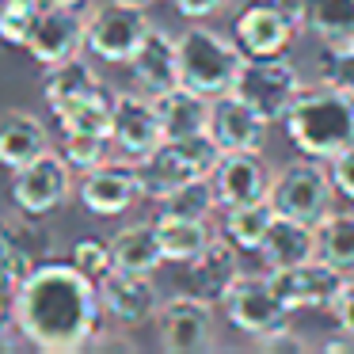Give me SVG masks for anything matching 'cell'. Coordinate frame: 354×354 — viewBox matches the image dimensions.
Wrapping results in <instances>:
<instances>
[{
	"label": "cell",
	"instance_id": "d6986e66",
	"mask_svg": "<svg viewBox=\"0 0 354 354\" xmlns=\"http://www.w3.org/2000/svg\"><path fill=\"white\" fill-rule=\"evenodd\" d=\"M183 267H187V290L206 297V301H214V305H221L229 286L244 274V267H240V248L232 244L225 232H217V236L209 240L191 263H183Z\"/></svg>",
	"mask_w": 354,
	"mask_h": 354
},
{
	"label": "cell",
	"instance_id": "484cf974",
	"mask_svg": "<svg viewBox=\"0 0 354 354\" xmlns=\"http://www.w3.org/2000/svg\"><path fill=\"white\" fill-rule=\"evenodd\" d=\"M278 209L270 206V198L259 202H240V206L221 209V232L240 248V252H255L259 255V244L267 236V229L274 225Z\"/></svg>",
	"mask_w": 354,
	"mask_h": 354
},
{
	"label": "cell",
	"instance_id": "52a82bcc",
	"mask_svg": "<svg viewBox=\"0 0 354 354\" xmlns=\"http://www.w3.org/2000/svg\"><path fill=\"white\" fill-rule=\"evenodd\" d=\"M232 92L244 103H252L267 122H282L290 115V107L297 103V95L305 92V80H301V69L286 54L282 57H248Z\"/></svg>",
	"mask_w": 354,
	"mask_h": 354
},
{
	"label": "cell",
	"instance_id": "7a4b0ae2",
	"mask_svg": "<svg viewBox=\"0 0 354 354\" xmlns=\"http://www.w3.org/2000/svg\"><path fill=\"white\" fill-rule=\"evenodd\" d=\"M293 149L316 160H331L354 145V95L331 84H305L290 115L282 118Z\"/></svg>",
	"mask_w": 354,
	"mask_h": 354
},
{
	"label": "cell",
	"instance_id": "e575fe53",
	"mask_svg": "<svg viewBox=\"0 0 354 354\" xmlns=\"http://www.w3.org/2000/svg\"><path fill=\"white\" fill-rule=\"evenodd\" d=\"M62 156L69 160L73 171H92L100 168L103 160H111V138H100V133H62Z\"/></svg>",
	"mask_w": 354,
	"mask_h": 354
},
{
	"label": "cell",
	"instance_id": "3957f363",
	"mask_svg": "<svg viewBox=\"0 0 354 354\" xmlns=\"http://www.w3.org/2000/svg\"><path fill=\"white\" fill-rule=\"evenodd\" d=\"M179 42V80L202 95H225L236 88V77L244 69L248 54L236 46L232 35H221L206 24H187L176 35Z\"/></svg>",
	"mask_w": 354,
	"mask_h": 354
},
{
	"label": "cell",
	"instance_id": "d4e9b609",
	"mask_svg": "<svg viewBox=\"0 0 354 354\" xmlns=\"http://www.w3.org/2000/svg\"><path fill=\"white\" fill-rule=\"evenodd\" d=\"M111 255H115V267L138 270V274H153L160 263H168L156 221H133L126 229H118L115 240H111Z\"/></svg>",
	"mask_w": 354,
	"mask_h": 354
},
{
	"label": "cell",
	"instance_id": "f35d334b",
	"mask_svg": "<svg viewBox=\"0 0 354 354\" xmlns=\"http://www.w3.org/2000/svg\"><path fill=\"white\" fill-rule=\"evenodd\" d=\"M331 320H335L339 331H346V335H354V274L343 282V290L335 293V301H331Z\"/></svg>",
	"mask_w": 354,
	"mask_h": 354
},
{
	"label": "cell",
	"instance_id": "836d02e7",
	"mask_svg": "<svg viewBox=\"0 0 354 354\" xmlns=\"http://www.w3.org/2000/svg\"><path fill=\"white\" fill-rule=\"evenodd\" d=\"M39 12H42L39 0H0V42H8V46H27Z\"/></svg>",
	"mask_w": 354,
	"mask_h": 354
},
{
	"label": "cell",
	"instance_id": "8d00e7d4",
	"mask_svg": "<svg viewBox=\"0 0 354 354\" xmlns=\"http://www.w3.org/2000/svg\"><path fill=\"white\" fill-rule=\"evenodd\" d=\"M259 351H274V354H293V351H308V339L293 331V324H282V328L267 331V335L252 339Z\"/></svg>",
	"mask_w": 354,
	"mask_h": 354
},
{
	"label": "cell",
	"instance_id": "8fae6325",
	"mask_svg": "<svg viewBox=\"0 0 354 354\" xmlns=\"http://www.w3.org/2000/svg\"><path fill=\"white\" fill-rule=\"evenodd\" d=\"M100 301H103V313L111 320H118L122 328L153 324L164 305L153 274H138V270H122V267H111L100 278Z\"/></svg>",
	"mask_w": 354,
	"mask_h": 354
},
{
	"label": "cell",
	"instance_id": "ba28073f",
	"mask_svg": "<svg viewBox=\"0 0 354 354\" xmlns=\"http://www.w3.org/2000/svg\"><path fill=\"white\" fill-rule=\"evenodd\" d=\"M221 313H225V320L248 339H259V335H267V331L290 324V305L278 297V290H274L267 270H263V274H248L244 270V274L229 286V293L221 297Z\"/></svg>",
	"mask_w": 354,
	"mask_h": 354
},
{
	"label": "cell",
	"instance_id": "9a60e30c",
	"mask_svg": "<svg viewBox=\"0 0 354 354\" xmlns=\"http://www.w3.org/2000/svg\"><path fill=\"white\" fill-rule=\"evenodd\" d=\"M301 27L293 24L290 16H282L274 4H267V0L244 4V8L236 12V19H232V39H236V46L244 50L248 57H282V54H290L293 35Z\"/></svg>",
	"mask_w": 354,
	"mask_h": 354
},
{
	"label": "cell",
	"instance_id": "1f68e13d",
	"mask_svg": "<svg viewBox=\"0 0 354 354\" xmlns=\"http://www.w3.org/2000/svg\"><path fill=\"white\" fill-rule=\"evenodd\" d=\"M214 209H221V202H217V191H214V183H209V176L191 179V183L176 187L171 194H164V198H160V214H179V217H198V221H209Z\"/></svg>",
	"mask_w": 354,
	"mask_h": 354
},
{
	"label": "cell",
	"instance_id": "ac0fdd59",
	"mask_svg": "<svg viewBox=\"0 0 354 354\" xmlns=\"http://www.w3.org/2000/svg\"><path fill=\"white\" fill-rule=\"evenodd\" d=\"M274 171L267 168L263 153H221L217 168L209 171V183L217 191L221 209L240 206V202H259L270 194Z\"/></svg>",
	"mask_w": 354,
	"mask_h": 354
},
{
	"label": "cell",
	"instance_id": "6da1fadb",
	"mask_svg": "<svg viewBox=\"0 0 354 354\" xmlns=\"http://www.w3.org/2000/svg\"><path fill=\"white\" fill-rule=\"evenodd\" d=\"M100 282L77 263L42 259L12 290V328L24 343L46 354H73L100 331Z\"/></svg>",
	"mask_w": 354,
	"mask_h": 354
},
{
	"label": "cell",
	"instance_id": "83f0119b",
	"mask_svg": "<svg viewBox=\"0 0 354 354\" xmlns=\"http://www.w3.org/2000/svg\"><path fill=\"white\" fill-rule=\"evenodd\" d=\"M156 232H160V248L168 255V263H191L209 240L217 236L209 229V221L198 217H179V214H160L156 217Z\"/></svg>",
	"mask_w": 354,
	"mask_h": 354
},
{
	"label": "cell",
	"instance_id": "8992f818",
	"mask_svg": "<svg viewBox=\"0 0 354 354\" xmlns=\"http://www.w3.org/2000/svg\"><path fill=\"white\" fill-rule=\"evenodd\" d=\"M149 31H153V19L145 16L141 4H133V0H103L88 12L84 50L95 54L100 62L130 65V57L138 54V46L145 42Z\"/></svg>",
	"mask_w": 354,
	"mask_h": 354
},
{
	"label": "cell",
	"instance_id": "cb8c5ba5",
	"mask_svg": "<svg viewBox=\"0 0 354 354\" xmlns=\"http://www.w3.org/2000/svg\"><path fill=\"white\" fill-rule=\"evenodd\" d=\"M100 73L84 62V57H65L57 65H46V77H42V100L54 107V115L69 111L73 103H80L84 95H92L100 88Z\"/></svg>",
	"mask_w": 354,
	"mask_h": 354
},
{
	"label": "cell",
	"instance_id": "f546056e",
	"mask_svg": "<svg viewBox=\"0 0 354 354\" xmlns=\"http://www.w3.org/2000/svg\"><path fill=\"white\" fill-rule=\"evenodd\" d=\"M316 255L343 274H354V209H331L316 225Z\"/></svg>",
	"mask_w": 354,
	"mask_h": 354
},
{
	"label": "cell",
	"instance_id": "30bf717a",
	"mask_svg": "<svg viewBox=\"0 0 354 354\" xmlns=\"http://www.w3.org/2000/svg\"><path fill=\"white\" fill-rule=\"evenodd\" d=\"M156 339L168 354H198L214 346V301L198 293H176L156 313Z\"/></svg>",
	"mask_w": 354,
	"mask_h": 354
},
{
	"label": "cell",
	"instance_id": "60d3db41",
	"mask_svg": "<svg viewBox=\"0 0 354 354\" xmlns=\"http://www.w3.org/2000/svg\"><path fill=\"white\" fill-rule=\"evenodd\" d=\"M267 4H274L282 16H290L297 27H305V12H308V0H267Z\"/></svg>",
	"mask_w": 354,
	"mask_h": 354
},
{
	"label": "cell",
	"instance_id": "b9f144b4",
	"mask_svg": "<svg viewBox=\"0 0 354 354\" xmlns=\"http://www.w3.org/2000/svg\"><path fill=\"white\" fill-rule=\"evenodd\" d=\"M42 8H84V0H39Z\"/></svg>",
	"mask_w": 354,
	"mask_h": 354
},
{
	"label": "cell",
	"instance_id": "74e56055",
	"mask_svg": "<svg viewBox=\"0 0 354 354\" xmlns=\"http://www.w3.org/2000/svg\"><path fill=\"white\" fill-rule=\"evenodd\" d=\"M328 171H331V183H335V191L343 194L346 202H354V145L343 149L339 156H331V160H328Z\"/></svg>",
	"mask_w": 354,
	"mask_h": 354
},
{
	"label": "cell",
	"instance_id": "d590c367",
	"mask_svg": "<svg viewBox=\"0 0 354 354\" xmlns=\"http://www.w3.org/2000/svg\"><path fill=\"white\" fill-rule=\"evenodd\" d=\"M69 259L77 263V267L84 270L88 278H95V282H100V278L107 274L111 267H115V255H111V244H107V240H95V236L77 240V244H73V255H69Z\"/></svg>",
	"mask_w": 354,
	"mask_h": 354
},
{
	"label": "cell",
	"instance_id": "e0dca14e",
	"mask_svg": "<svg viewBox=\"0 0 354 354\" xmlns=\"http://www.w3.org/2000/svg\"><path fill=\"white\" fill-rule=\"evenodd\" d=\"M84 27L88 16L80 8H42L24 50L39 65H57L84 50Z\"/></svg>",
	"mask_w": 354,
	"mask_h": 354
},
{
	"label": "cell",
	"instance_id": "ee69618b",
	"mask_svg": "<svg viewBox=\"0 0 354 354\" xmlns=\"http://www.w3.org/2000/svg\"><path fill=\"white\" fill-rule=\"evenodd\" d=\"M0 320H4V293H0Z\"/></svg>",
	"mask_w": 354,
	"mask_h": 354
},
{
	"label": "cell",
	"instance_id": "4316f807",
	"mask_svg": "<svg viewBox=\"0 0 354 354\" xmlns=\"http://www.w3.org/2000/svg\"><path fill=\"white\" fill-rule=\"evenodd\" d=\"M35 263H42L35 252V229H24L12 217H0V286L16 290L31 274Z\"/></svg>",
	"mask_w": 354,
	"mask_h": 354
},
{
	"label": "cell",
	"instance_id": "7402d4cb",
	"mask_svg": "<svg viewBox=\"0 0 354 354\" xmlns=\"http://www.w3.org/2000/svg\"><path fill=\"white\" fill-rule=\"evenodd\" d=\"M316 255V225L297 221V217L278 214L259 244V259L267 267H297V263Z\"/></svg>",
	"mask_w": 354,
	"mask_h": 354
},
{
	"label": "cell",
	"instance_id": "5bb4252c",
	"mask_svg": "<svg viewBox=\"0 0 354 354\" xmlns=\"http://www.w3.org/2000/svg\"><path fill=\"white\" fill-rule=\"evenodd\" d=\"M209 138L221 145V153H263L267 149L270 122L244 103L236 92H225L209 100Z\"/></svg>",
	"mask_w": 354,
	"mask_h": 354
},
{
	"label": "cell",
	"instance_id": "ffe728a7",
	"mask_svg": "<svg viewBox=\"0 0 354 354\" xmlns=\"http://www.w3.org/2000/svg\"><path fill=\"white\" fill-rule=\"evenodd\" d=\"M130 73L138 80L141 92L149 95H160L168 88L183 84L179 80V42L176 35H168L164 27H153L145 35V42L138 46V54L130 57Z\"/></svg>",
	"mask_w": 354,
	"mask_h": 354
},
{
	"label": "cell",
	"instance_id": "277c9868",
	"mask_svg": "<svg viewBox=\"0 0 354 354\" xmlns=\"http://www.w3.org/2000/svg\"><path fill=\"white\" fill-rule=\"evenodd\" d=\"M217 160H221V145L209 138V130L191 133V138H176V141H160L153 153L138 160L141 191H145V198L160 202L176 187L191 183L198 176H209L217 168Z\"/></svg>",
	"mask_w": 354,
	"mask_h": 354
},
{
	"label": "cell",
	"instance_id": "603a6c76",
	"mask_svg": "<svg viewBox=\"0 0 354 354\" xmlns=\"http://www.w3.org/2000/svg\"><path fill=\"white\" fill-rule=\"evenodd\" d=\"M50 149V130L27 111H4L0 115V164L4 168H24L35 156Z\"/></svg>",
	"mask_w": 354,
	"mask_h": 354
},
{
	"label": "cell",
	"instance_id": "9c48e42d",
	"mask_svg": "<svg viewBox=\"0 0 354 354\" xmlns=\"http://www.w3.org/2000/svg\"><path fill=\"white\" fill-rule=\"evenodd\" d=\"M73 191V168L62 153L46 149L31 164L12 171V202L24 217H46L69 198Z\"/></svg>",
	"mask_w": 354,
	"mask_h": 354
},
{
	"label": "cell",
	"instance_id": "2e32d148",
	"mask_svg": "<svg viewBox=\"0 0 354 354\" xmlns=\"http://www.w3.org/2000/svg\"><path fill=\"white\" fill-rule=\"evenodd\" d=\"M111 141L118 153L141 160L164 141V126L156 115V100L149 92H118L115 100V122H111Z\"/></svg>",
	"mask_w": 354,
	"mask_h": 354
},
{
	"label": "cell",
	"instance_id": "7c38bea8",
	"mask_svg": "<svg viewBox=\"0 0 354 354\" xmlns=\"http://www.w3.org/2000/svg\"><path fill=\"white\" fill-rule=\"evenodd\" d=\"M77 194H80V202H84V209L95 217L126 214L138 198H145L141 176H138V160H103L100 168L80 176Z\"/></svg>",
	"mask_w": 354,
	"mask_h": 354
},
{
	"label": "cell",
	"instance_id": "4dcf8cb0",
	"mask_svg": "<svg viewBox=\"0 0 354 354\" xmlns=\"http://www.w3.org/2000/svg\"><path fill=\"white\" fill-rule=\"evenodd\" d=\"M305 31L316 35V42L354 39V0H308Z\"/></svg>",
	"mask_w": 354,
	"mask_h": 354
},
{
	"label": "cell",
	"instance_id": "4fadbf2b",
	"mask_svg": "<svg viewBox=\"0 0 354 354\" xmlns=\"http://www.w3.org/2000/svg\"><path fill=\"white\" fill-rule=\"evenodd\" d=\"M270 282H274L278 297L293 308H331L335 293L343 290V282L351 274L335 270L328 259L313 255V259L297 263V267H267Z\"/></svg>",
	"mask_w": 354,
	"mask_h": 354
},
{
	"label": "cell",
	"instance_id": "d6a6232c",
	"mask_svg": "<svg viewBox=\"0 0 354 354\" xmlns=\"http://www.w3.org/2000/svg\"><path fill=\"white\" fill-rule=\"evenodd\" d=\"M316 80H320V84H331V88H343V92L354 95V39L320 42Z\"/></svg>",
	"mask_w": 354,
	"mask_h": 354
},
{
	"label": "cell",
	"instance_id": "44dd1931",
	"mask_svg": "<svg viewBox=\"0 0 354 354\" xmlns=\"http://www.w3.org/2000/svg\"><path fill=\"white\" fill-rule=\"evenodd\" d=\"M153 100H156V115H160V126H164V141L191 138V133H202L209 126V95L194 92V88L176 84L168 92L153 95Z\"/></svg>",
	"mask_w": 354,
	"mask_h": 354
},
{
	"label": "cell",
	"instance_id": "f1b7e54d",
	"mask_svg": "<svg viewBox=\"0 0 354 354\" xmlns=\"http://www.w3.org/2000/svg\"><path fill=\"white\" fill-rule=\"evenodd\" d=\"M115 100H118L115 88L100 84L92 95H84V100L73 103L69 111H62V115H57V126H62V133H100V138H111Z\"/></svg>",
	"mask_w": 354,
	"mask_h": 354
},
{
	"label": "cell",
	"instance_id": "7bdbcfd3",
	"mask_svg": "<svg viewBox=\"0 0 354 354\" xmlns=\"http://www.w3.org/2000/svg\"><path fill=\"white\" fill-rule=\"evenodd\" d=\"M133 4H141V8H149V4H156V0H133Z\"/></svg>",
	"mask_w": 354,
	"mask_h": 354
},
{
	"label": "cell",
	"instance_id": "ab89813d",
	"mask_svg": "<svg viewBox=\"0 0 354 354\" xmlns=\"http://www.w3.org/2000/svg\"><path fill=\"white\" fill-rule=\"evenodd\" d=\"M232 0H171V8L179 12L183 19H209L217 12H225Z\"/></svg>",
	"mask_w": 354,
	"mask_h": 354
},
{
	"label": "cell",
	"instance_id": "5b68a950",
	"mask_svg": "<svg viewBox=\"0 0 354 354\" xmlns=\"http://www.w3.org/2000/svg\"><path fill=\"white\" fill-rule=\"evenodd\" d=\"M335 183H331L328 160H316V156L301 153L297 160L282 164L270 179V206L286 217H297V221L320 225L324 217L335 209Z\"/></svg>",
	"mask_w": 354,
	"mask_h": 354
}]
</instances>
